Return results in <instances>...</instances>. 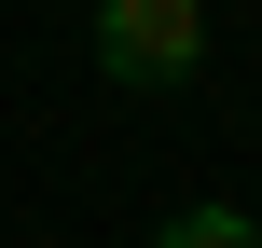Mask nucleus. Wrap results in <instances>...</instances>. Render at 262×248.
<instances>
[{
	"label": "nucleus",
	"mask_w": 262,
	"mask_h": 248,
	"mask_svg": "<svg viewBox=\"0 0 262 248\" xmlns=\"http://www.w3.org/2000/svg\"><path fill=\"white\" fill-rule=\"evenodd\" d=\"M97 69L138 83V97H166V83L207 69V14L193 0H97Z\"/></svg>",
	"instance_id": "1"
},
{
	"label": "nucleus",
	"mask_w": 262,
	"mask_h": 248,
	"mask_svg": "<svg viewBox=\"0 0 262 248\" xmlns=\"http://www.w3.org/2000/svg\"><path fill=\"white\" fill-rule=\"evenodd\" d=\"M166 248H262V221L207 193V207H180V221H166Z\"/></svg>",
	"instance_id": "2"
}]
</instances>
